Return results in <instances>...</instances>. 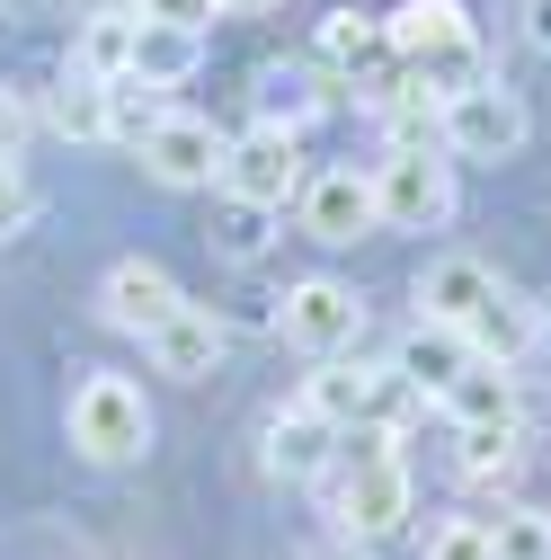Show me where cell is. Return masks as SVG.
I'll return each instance as SVG.
<instances>
[{"label":"cell","instance_id":"d6986e66","mask_svg":"<svg viewBox=\"0 0 551 560\" xmlns=\"http://www.w3.org/2000/svg\"><path fill=\"white\" fill-rule=\"evenodd\" d=\"M54 133H72V143H107V133H116V81H90V72H72V81H62L54 90Z\"/></svg>","mask_w":551,"mask_h":560},{"label":"cell","instance_id":"4dcf8cb0","mask_svg":"<svg viewBox=\"0 0 551 560\" xmlns=\"http://www.w3.org/2000/svg\"><path fill=\"white\" fill-rule=\"evenodd\" d=\"M232 19H267V10H285V0H223Z\"/></svg>","mask_w":551,"mask_h":560},{"label":"cell","instance_id":"5bb4252c","mask_svg":"<svg viewBox=\"0 0 551 560\" xmlns=\"http://www.w3.org/2000/svg\"><path fill=\"white\" fill-rule=\"evenodd\" d=\"M480 357V347L462 338V329H445V320H419V329H409L400 338V357H391V374L409 383V392H427V400H445V383L462 374Z\"/></svg>","mask_w":551,"mask_h":560},{"label":"cell","instance_id":"603a6c76","mask_svg":"<svg viewBox=\"0 0 551 560\" xmlns=\"http://www.w3.org/2000/svg\"><path fill=\"white\" fill-rule=\"evenodd\" d=\"M525 463V428H462V480H507Z\"/></svg>","mask_w":551,"mask_h":560},{"label":"cell","instance_id":"2e32d148","mask_svg":"<svg viewBox=\"0 0 551 560\" xmlns=\"http://www.w3.org/2000/svg\"><path fill=\"white\" fill-rule=\"evenodd\" d=\"M499 294V276L480 267V258H436L419 276V320H445V329H471V312Z\"/></svg>","mask_w":551,"mask_h":560},{"label":"cell","instance_id":"83f0119b","mask_svg":"<svg viewBox=\"0 0 551 560\" xmlns=\"http://www.w3.org/2000/svg\"><path fill=\"white\" fill-rule=\"evenodd\" d=\"M133 10H143V19H169V27H196V36H204V19H214L223 0H133Z\"/></svg>","mask_w":551,"mask_h":560},{"label":"cell","instance_id":"277c9868","mask_svg":"<svg viewBox=\"0 0 551 560\" xmlns=\"http://www.w3.org/2000/svg\"><path fill=\"white\" fill-rule=\"evenodd\" d=\"M525 133H534V116L499 72H480L471 90L445 98V152H462V161H516Z\"/></svg>","mask_w":551,"mask_h":560},{"label":"cell","instance_id":"30bf717a","mask_svg":"<svg viewBox=\"0 0 551 560\" xmlns=\"http://www.w3.org/2000/svg\"><path fill=\"white\" fill-rule=\"evenodd\" d=\"M133 152H143V170H152L161 187H214V178H223V133H214V116L161 107V125H152Z\"/></svg>","mask_w":551,"mask_h":560},{"label":"cell","instance_id":"e0dca14e","mask_svg":"<svg viewBox=\"0 0 551 560\" xmlns=\"http://www.w3.org/2000/svg\"><path fill=\"white\" fill-rule=\"evenodd\" d=\"M329 436H338V428H320V418L294 400L285 418H267V471H276V480H320V471H329Z\"/></svg>","mask_w":551,"mask_h":560},{"label":"cell","instance_id":"52a82bcc","mask_svg":"<svg viewBox=\"0 0 551 560\" xmlns=\"http://www.w3.org/2000/svg\"><path fill=\"white\" fill-rule=\"evenodd\" d=\"M391 392H409V383H400V374H365V365H348V357H320V365L303 374V409L320 418V428H338V436L391 428Z\"/></svg>","mask_w":551,"mask_h":560},{"label":"cell","instance_id":"4316f807","mask_svg":"<svg viewBox=\"0 0 551 560\" xmlns=\"http://www.w3.org/2000/svg\"><path fill=\"white\" fill-rule=\"evenodd\" d=\"M27 214H36V187L19 178V161H0V241H19Z\"/></svg>","mask_w":551,"mask_h":560},{"label":"cell","instance_id":"3957f363","mask_svg":"<svg viewBox=\"0 0 551 560\" xmlns=\"http://www.w3.org/2000/svg\"><path fill=\"white\" fill-rule=\"evenodd\" d=\"M72 445L90 454V463H143L152 454V409H143V392H133L125 374H90L81 392H72Z\"/></svg>","mask_w":551,"mask_h":560},{"label":"cell","instance_id":"ba28073f","mask_svg":"<svg viewBox=\"0 0 551 560\" xmlns=\"http://www.w3.org/2000/svg\"><path fill=\"white\" fill-rule=\"evenodd\" d=\"M214 187L241 196V205H276V214H285L294 187H303V143L285 125H258V133H241V143H223V178Z\"/></svg>","mask_w":551,"mask_h":560},{"label":"cell","instance_id":"8992f818","mask_svg":"<svg viewBox=\"0 0 551 560\" xmlns=\"http://www.w3.org/2000/svg\"><path fill=\"white\" fill-rule=\"evenodd\" d=\"M276 329H285V347H303V357H348L365 338V303H356V285H338V276H303V285H285V303H276Z\"/></svg>","mask_w":551,"mask_h":560},{"label":"cell","instance_id":"d4e9b609","mask_svg":"<svg viewBox=\"0 0 551 560\" xmlns=\"http://www.w3.org/2000/svg\"><path fill=\"white\" fill-rule=\"evenodd\" d=\"M490 551L499 560H551V516H499L490 525Z\"/></svg>","mask_w":551,"mask_h":560},{"label":"cell","instance_id":"8fae6325","mask_svg":"<svg viewBox=\"0 0 551 560\" xmlns=\"http://www.w3.org/2000/svg\"><path fill=\"white\" fill-rule=\"evenodd\" d=\"M178 303H187V294H178V276H169L161 258H116L107 285H98V312H107V329H125V338H152Z\"/></svg>","mask_w":551,"mask_h":560},{"label":"cell","instance_id":"1f68e13d","mask_svg":"<svg viewBox=\"0 0 551 560\" xmlns=\"http://www.w3.org/2000/svg\"><path fill=\"white\" fill-rule=\"evenodd\" d=\"M303 560H365L356 542H320V551H303Z\"/></svg>","mask_w":551,"mask_h":560},{"label":"cell","instance_id":"484cf974","mask_svg":"<svg viewBox=\"0 0 551 560\" xmlns=\"http://www.w3.org/2000/svg\"><path fill=\"white\" fill-rule=\"evenodd\" d=\"M427 560H499V551H490V525L480 516H454V525L427 534Z\"/></svg>","mask_w":551,"mask_h":560},{"label":"cell","instance_id":"f546056e","mask_svg":"<svg viewBox=\"0 0 551 560\" xmlns=\"http://www.w3.org/2000/svg\"><path fill=\"white\" fill-rule=\"evenodd\" d=\"M525 36H534V54H551V0H534V10H525Z\"/></svg>","mask_w":551,"mask_h":560},{"label":"cell","instance_id":"5b68a950","mask_svg":"<svg viewBox=\"0 0 551 560\" xmlns=\"http://www.w3.org/2000/svg\"><path fill=\"white\" fill-rule=\"evenodd\" d=\"M374 214H383V232H445V223H454V170L436 161V143L383 152V170H374Z\"/></svg>","mask_w":551,"mask_h":560},{"label":"cell","instance_id":"44dd1931","mask_svg":"<svg viewBox=\"0 0 551 560\" xmlns=\"http://www.w3.org/2000/svg\"><path fill=\"white\" fill-rule=\"evenodd\" d=\"M125 62H133V10H98V19L81 27V45H72V72L125 81Z\"/></svg>","mask_w":551,"mask_h":560},{"label":"cell","instance_id":"7402d4cb","mask_svg":"<svg viewBox=\"0 0 551 560\" xmlns=\"http://www.w3.org/2000/svg\"><path fill=\"white\" fill-rule=\"evenodd\" d=\"M312 107H320L312 72H294V62H267V72H258V125H285V133H303V125H312Z\"/></svg>","mask_w":551,"mask_h":560},{"label":"cell","instance_id":"7a4b0ae2","mask_svg":"<svg viewBox=\"0 0 551 560\" xmlns=\"http://www.w3.org/2000/svg\"><path fill=\"white\" fill-rule=\"evenodd\" d=\"M329 508H338V534H348V542H383V534L409 525V463H400V436L391 428H365L356 436Z\"/></svg>","mask_w":551,"mask_h":560},{"label":"cell","instance_id":"6da1fadb","mask_svg":"<svg viewBox=\"0 0 551 560\" xmlns=\"http://www.w3.org/2000/svg\"><path fill=\"white\" fill-rule=\"evenodd\" d=\"M383 36H391V62H409V81L436 90V98H454V90H471L480 72H490L462 0H400V10L383 19Z\"/></svg>","mask_w":551,"mask_h":560},{"label":"cell","instance_id":"ffe728a7","mask_svg":"<svg viewBox=\"0 0 551 560\" xmlns=\"http://www.w3.org/2000/svg\"><path fill=\"white\" fill-rule=\"evenodd\" d=\"M320 62L329 72H374V62H391V36H383V19H365V10H338V19H320Z\"/></svg>","mask_w":551,"mask_h":560},{"label":"cell","instance_id":"f1b7e54d","mask_svg":"<svg viewBox=\"0 0 551 560\" xmlns=\"http://www.w3.org/2000/svg\"><path fill=\"white\" fill-rule=\"evenodd\" d=\"M27 125H36V107H27L19 90H0V161H19V143H27Z\"/></svg>","mask_w":551,"mask_h":560},{"label":"cell","instance_id":"9c48e42d","mask_svg":"<svg viewBox=\"0 0 551 560\" xmlns=\"http://www.w3.org/2000/svg\"><path fill=\"white\" fill-rule=\"evenodd\" d=\"M294 214H303V232H312L320 249H348V241L383 232V214H374V170H312V178L294 187Z\"/></svg>","mask_w":551,"mask_h":560},{"label":"cell","instance_id":"9a60e30c","mask_svg":"<svg viewBox=\"0 0 551 560\" xmlns=\"http://www.w3.org/2000/svg\"><path fill=\"white\" fill-rule=\"evenodd\" d=\"M445 418H454V428H516V365L471 357V365L445 383Z\"/></svg>","mask_w":551,"mask_h":560},{"label":"cell","instance_id":"ac0fdd59","mask_svg":"<svg viewBox=\"0 0 551 560\" xmlns=\"http://www.w3.org/2000/svg\"><path fill=\"white\" fill-rule=\"evenodd\" d=\"M534 329H542V320L525 312V294H507V285H499L490 303L471 312V329H462V338H471V347H480V357H490V365H516L525 347H534Z\"/></svg>","mask_w":551,"mask_h":560},{"label":"cell","instance_id":"7c38bea8","mask_svg":"<svg viewBox=\"0 0 551 560\" xmlns=\"http://www.w3.org/2000/svg\"><path fill=\"white\" fill-rule=\"evenodd\" d=\"M143 347H152V365H161V374H178V383H204V374L223 365V320L204 312V303H178V312H169V320H161Z\"/></svg>","mask_w":551,"mask_h":560},{"label":"cell","instance_id":"4fadbf2b","mask_svg":"<svg viewBox=\"0 0 551 560\" xmlns=\"http://www.w3.org/2000/svg\"><path fill=\"white\" fill-rule=\"evenodd\" d=\"M196 62H204V36H196V27H169V19H143V10H133V62H125V81L178 90V81H196Z\"/></svg>","mask_w":551,"mask_h":560},{"label":"cell","instance_id":"cb8c5ba5","mask_svg":"<svg viewBox=\"0 0 551 560\" xmlns=\"http://www.w3.org/2000/svg\"><path fill=\"white\" fill-rule=\"evenodd\" d=\"M267 223H276V205H241V196H223V214H214V249H223V258H258V249L276 241Z\"/></svg>","mask_w":551,"mask_h":560}]
</instances>
